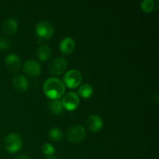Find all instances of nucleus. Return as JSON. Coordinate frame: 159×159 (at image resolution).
Instances as JSON below:
<instances>
[{"label": "nucleus", "mask_w": 159, "mask_h": 159, "mask_svg": "<svg viewBox=\"0 0 159 159\" xmlns=\"http://www.w3.org/2000/svg\"><path fill=\"white\" fill-rule=\"evenodd\" d=\"M93 92H94V89H93V86L88 83L82 84V85L79 86V90H78V93L79 96L85 99L89 98L93 94Z\"/></svg>", "instance_id": "15"}, {"label": "nucleus", "mask_w": 159, "mask_h": 159, "mask_svg": "<svg viewBox=\"0 0 159 159\" xmlns=\"http://www.w3.org/2000/svg\"><path fill=\"white\" fill-rule=\"evenodd\" d=\"M65 91V85L57 78H48L43 83V92L51 99H58Z\"/></svg>", "instance_id": "1"}, {"label": "nucleus", "mask_w": 159, "mask_h": 159, "mask_svg": "<svg viewBox=\"0 0 159 159\" xmlns=\"http://www.w3.org/2000/svg\"><path fill=\"white\" fill-rule=\"evenodd\" d=\"M42 152L48 156H51L55 153V148L51 144L46 143L42 146Z\"/></svg>", "instance_id": "19"}, {"label": "nucleus", "mask_w": 159, "mask_h": 159, "mask_svg": "<svg viewBox=\"0 0 159 159\" xmlns=\"http://www.w3.org/2000/svg\"><path fill=\"white\" fill-rule=\"evenodd\" d=\"M158 99H159V97H158V92H155V93L153 94V99L155 101V102H156V103H158Z\"/></svg>", "instance_id": "22"}, {"label": "nucleus", "mask_w": 159, "mask_h": 159, "mask_svg": "<svg viewBox=\"0 0 159 159\" xmlns=\"http://www.w3.org/2000/svg\"><path fill=\"white\" fill-rule=\"evenodd\" d=\"M12 85L17 91L24 92L28 89L29 82L25 76L18 75H16L12 79Z\"/></svg>", "instance_id": "12"}, {"label": "nucleus", "mask_w": 159, "mask_h": 159, "mask_svg": "<svg viewBox=\"0 0 159 159\" xmlns=\"http://www.w3.org/2000/svg\"><path fill=\"white\" fill-rule=\"evenodd\" d=\"M82 80V74L76 69L69 70L64 75V84L70 89H75L79 86Z\"/></svg>", "instance_id": "4"}, {"label": "nucleus", "mask_w": 159, "mask_h": 159, "mask_svg": "<svg viewBox=\"0 0 159 159\" xmlns=\"http://www.w3.org/2000/svg\"><path fill=\"white\" fill-rule=\"evenodd\" d=\"M48 135H49V138L54 141H61L64 137L63 131L59 127H52L51 129H50Z\"/></svg>", "instance_id": "17"}, {"label": "nucleus", "mask_w": 159, "mask_h": 159, "mask_svg": "<svg viewBox=\"0 0 159 159\" xmlns=\"http://www.w3.org/2000/svg\"><path fill=\"white\" fill-rule=\"evenodd\" d=\"M17 28H18V22L13 17L6 19L2 24L3 30L9 35L15 34L17 30Z\"/></svg>", "instance_id": "13"}, {"label": "nucleus", "mask_w": 159, "mask_h": 159, "mask_svg": "<svg viewBox=\"0 0 159 159\" xmlns=\"http://www.w3.org/2000/svg\"><path fill=\"white\" fill-rule=\"evenodd\" d=\"M36 34L40 40H48L54 33V28L52 23L48 20H40L36 25Z\"/></svg>", "instance_id": "2"}, {"label": "nucleus", "mask_w": 159, "mask_h": 159, "mask_svg": "<svg viewBox=\"0 0 159 159\" xmlns=\"http://www.w3.org/2000/svg\"><path fill=\"white\" fill-rule=\"evenodd\" d=\"M75 42L72 38L68 37L62 39L59 44V49L61 52L65 54H71L75 50Z\"/></svg>", "instance_id": "11"}, {"label": "nucleus", "mask_w": 159, "mask_h": 159, "mask_svg": "<svg viewBox=\"0 0 159 159\" xmlns=\"http://www.w3.org/2000/svg\"><path fill=\"white\" fill-rule=\"evenodd\" d=\"M141 7L145 12H150L155 9V3L153 0H143L141 2Z\"/></svg>", "instance_id": "18"}, {"label": "nucleus", "mask_w": 159, "mask_h": 159, "mask_svg": "<svg viewBox=\"0 0 159 159\" xmlns=\"http://www.w3.org/2000/svg\"><path fill=\"white\" fill-rule=\"evenodd\" d=\"M23 68H24L25 72L32 77L38 76L41 72V66L39 62L33 59L26 61L23 65Z\"/></svg>", "instance_id": "8"}, {"label": "nucleus", "mask_w": 159, "mask_h": 159, "mask_svg": "<svg viewBox=\"0 0 159 159\" xmlns=\"http://www.w3.org/2000/svg\"><path fill=\"white\" fill-rule=\"evenodd\" d=\"M67 67H68V61L66 59L61 57H57L50 62L48 68L51 74L59 75L66 70Z\"/></svg>", "instance_id": "7"}, {"label": "nucleus", "mask_w": 159, "mask_h": 159, "mask_svg": "<svg viewBox=\"0 0 159 159\" xmlns=\"http://www.w3.org/2000/svg\"><path fill=\"white\" fill-rule=\"evenodd\" d=\"M5 64L11 71H16L19 70L21 65L20 57L16 54H9L5 58Z\"/></svg>", "instance_id": "10"}, {"label": "nucleus", "mask_w": 159, "mask_h": 159, "mask_svg": "<svg viewBox=\"0 0 159 159\" xmlns=\"http://www.w3.org/2000/svg\"><path fill=\"white\" fill-rule=\"evenodd\" d=\"M11 45V40L8 37H0V49L6 50Z\"/></svg>", "instance_id": "20"}, {"label": "nucleus", "mask_w": 159, "mask_h": 159, "mask_svg": "<svg viewBox=\"0 0 159 159\" xmlns=\"http://www.w3.org/2000/svg\"><path fill=\"white\" fill-rule=\"evenodd\" d=\"M48 108L51 113L55 115L61 114L64 110L61 101L59 100V99H52L48 104Z\"/></svg>", "instance_id": "16"}, {"label": "nucleus", "mask_w": 159, "mask_h": 159, "mask_svg": "<svg viewBox=\"0 0 159 159\" xmlns=\"http://www.w3.org/2000/svg\"><path fill=\"white\" fill-rule=\"evenodd\" d=\"M80 102L79 95L74 92H68L64 95L61 103L65 109L68 110H73L77 108Z\"/></svg>", "instance_id": "6"}, {"label": "nucleus", "mask_w": 159, "mask_h": 159, "mask_svg": "<svg viewBox=\"0 0 159 159\" xmlns=\"http://www.w3.org/2000/svg\"><path fill=\"white\" fill-rule=\"evenodd\" d=\"M86 135L85 128L81 125H73L69 127L67 132V138L71 143H78L82 141Z\"/></svg>", "instance_id": "5"}, {"label": "nucleus", "mask_w": 159, "mask_h": 159, "mask_svg": "<svg viewBox=\"0 0 159 159\" xmlns=\"http://www.w3.org/2000/svg\"><path fill=\"white\" fill-rule=\"evenodd\" d=\"M4 145L8 152L10 153H16L23 147V139L18 134L10 133L5 138Z\"/></svg>", "instance_id": "3"}, {"label": "nucleus", "mask_w": 159, "mask_h": 159, "mask_svg": "<svg viewBox=\"0 0 159 159\" xmlns=\"http://www.w3.org/2000/svg\"><path fill=\"white\" fill-rule=\"evenodd\" d=\"M37 57L41 61H46L49 58L52 54V49L48 44H41L37 48Z\"/></svg>", "instance_id": "14"}, {"label": "nucleus", "mask_w": 159, "mask_h": 159, "mask_svg": "<svg viewBox=\"0 0 159 159\" xmlns=\"http://www.w3.org/2000/svg\"><path fill=\"white\" fill-rule=\"evenodd\" d=\"M87 125H88L89 129L93 132L99 131L100 129H102L103 126V122L102 120L99 115L93 114L90 115L87 120Z\"/></svg>", "instance_id": "9"}, {"label": "nucleus", "mask_w": 159, "mask_h": 159, "mask_svg": "<svg viewBox=\"0 0 159 159\" xmlns=\"http://www.w3.org/2000/svg\"><path fill=\"white\" fill-rule=\"evenodd\" d=\"M46 159H58L57 157L54 156V155H51V156H48V158Z\"/></svg>", "instance_id": "23"}, {"label": "nucleus", "mask_w": 159, "mask_h": 159, "mask_svg": "<svg viewBox=\"0 0 159 159\" xmlns=\"http://www.w3.org/2000/svg\"><path fill=\"white\" fill-rule=\"evenodd\" d=\"M16 159H30V158L29 157H28L26 155H24V154H23V155H18V156L16 158Z\"/></svg>", "instance_id": "21"}]
</instances>
